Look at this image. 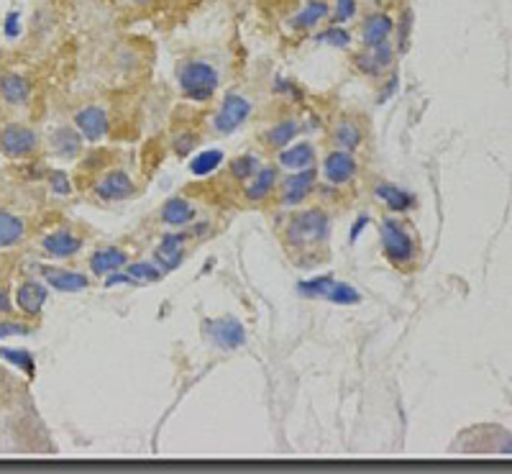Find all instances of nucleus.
I'll list each match as a JSON object with an SVG mask.
<instances>
[{
  "label": "nucleus",
  "instance_id": "nucleus-1",
  "mask_svg": "<svg viewBox=\"0 0 512 474\" xmlns=\"http://www.w3.org/2000/svg\"><path fill=\"white\" fill-rule=\"evenodd\" d=\"M180 88L182 93L190 100H198L205 103L216 95L218 88V70L208 62H200V59H192L180 67Z\"/></svg>",
  "mask_w": 512,
  "mask_h": 474
},
{
  "label": "nucleus",
  "instance_id": "nucleus-2",
  "mask_svg": "<svg viewBox=\"0 0 512 474\" xmlns=\"http://www.w3.org/2000/svg\"><path fill=\"white\" fill-rule=\"evenodd\" d=\"M331 234V218L323 211L313 208V211L297 213L290 223H287V241L297 249L303 246H313L318 241H326Z\"/></svg>",
  "mask_w": 512,
  "mask_h": 474
},
{
  "label": "nucleus",
  "instance_id": "nucleus-3",
  "mask_svg": "<svg viewBox=\"0 0 512 474\" xmlns=\"http://www.w3.org/2000/svg\"><path fill=\"white\" fill-rule=\"evenodd\" d=\"M382 249L392 264H408L415 257V244L400 221L384 218L382 221Z\"/></svg>",
  "mask_w": 512,
  "mask_h": 474
},
{
  "label": "nucleus",
  "instance_id": "nucleus-4",
  "mask_svg": "<svg viewBox=\"0 0 512 474\" xmlns=\"http://www.w3.org/2000/svg\"><path fill=\"white\" fill-rule=\"evenodd\" d=\"M39 147V134L24 123H8L0 129V154L11 159L31 157Z\"/></svg>",
  "mask_w": 512,
  "mask_h": 474
},
{
  "label": "nucleus",
  "instance_id": "nucleus-5",
  "mask_svg": "<svg viewBox=\"0 0 512 474\" xmlns=\"http://www.w3.org/2000/svg\"><path fill=\"white\" fill-rule=\"evenodd\" d=\"M205 336L221 349H239L246 344V328L241 326V321L226 316V318H213V321H205L203 326Z\"/></svg>",
  "mask_w": 512,
  "mask_h": 474
},
{
  "label": "nucleus",
  "instance_id": "nucleus-6",
  "mask_svg": "<svg viewBox=\"0 0 512 474\" xmlns=\"http://www.w3.org/2000/svg\"><path fill=\"white\" fill-rule=\"evenodd\" d=\"M251 116V103L239 93H226L221 103V111L216 113V131L221 134H231V131L241 129L246 118Z\"/></svg>",
  "mask_w": 512,
  "mask_h": 474
},
{
  "label": "nucleus",
  "instance_id": "nucleus-7",
  "mask_svg": "<svg viewBox=\"0 0 512 474\" xmlns=\"http://www.w3.org/2000/svg\"><path fill=\"white\" fill-rule=\"evenodd\" d=\"M315 180H318V170L313 167H305V170H295V175H290L285 180V190H282V203L285 205H297L303 203L315 188Z\"/></svg>",
  "mask_w": 512,
  "mask_h": 474
},
{
  "label": "nucleus",
  "instance_id": "nucleus-8",
  "mask_svg": "<svg viewBox=\"0 0 512 474\" xmlns=\"http://www.w3.org/2000/svg\"><path fill=\"white\" fill-rule=\"evenodd\" d=\"M323 175L331 185H346L356 175V159L351 157V152L338 149V152L328 154L326 162H323Z\"/></svg>",
  "mask_w": 512,
  "mask_h": 474
},
{
  "label": "nucleus",
  "instance_id": "nucleus-9",
  "mask_svg": "<svg viewBox=\"0 0 512 474\" xmlns=\"http://www.w3.org/2000/svg\"><path fill=\"white\" fill-rule=\"evenodd\" d=\"M75 123H77V129H80V134L88 141H100L105 134H108V126H111V123H108V113L98 106L82 108V111L75 116Z\"/></svg>",
  "mask_w": 512,
  "mask_h": 474
},
{
  "label": "nucleus",
  "instance_id": "nucleus-10",
  "mask_svg": "<svg viewBox=\"0 0 512 474\" xmlns=\"http://www.w3.org/2000/svg\"><path fill=\"white\" fill-rule=\"evenodd\" d=\"M0 98L13 108L26 106L31 100V82L16 72H3L0 75Z\"/></svg>",
  "mask_w": 512,
  "mask_h": 474
},
{
  "label": "nucleus",
  "instance_id": "nucleus-11",
  "mask_svg": "<svg viewBox=\"0 0 512 474\" xmlns=\"http://www.w3.org/2000/svg\"><path fill=\"white\" fill-rule=\"evenodd\" d=\"M98 195L103 200H128L136 195V185L123 170H113L100 180Z\"/></svg>",
  "mask_w": 512,
  "mask_h": 474
},
{
  "label": "nucleus",
  "instance_id": "nucleus-12",
  "mask_svg": "<svg viewBox=\"0 0 512 474\" xmlns=\"http://www.w3.org/2000/svg\"><path fill=\"white\" fill-rule=\"evenodd\" d=\"M47 298H49L47 287L36 280L24 282V285L16 290V303H18V308L26 313V316H39L41 308L47 305Z\"/></svg>",
  "mask_w": 512,
  "mask_h": 474
},
{
  "label": "nucleus",
  "instance_id": "nucleus-13",
  "mask_svg": "<svg viewBox=\"0 0 512 474\" xmlns=\"http://www.w3.org/2000/svg\"><path fill=\"white\" fill-rule=\"evenodd\" d=\"M395 59V52L387 41L377 44V47H369V52L359 54L356 57V67H359L364 75H379V70H387Z\"/></svg>",
  "mask_w": 512,
  "mask_h": 474
},
{
  "label": "nucleus",
  "instance_id": "nucleus-14",
  "mask_svg": "<svg viewBox=\"0 0 512 474\" xmlns=\"http://www.w3.org/2000/svg\"><path fill=\"white\" fill-rule=\"evenodd\" d=\"M182 254H185V234H167L159 241L154 257L162 264V270L169 272L175 270V267H180Z\"/></svg>",
  "mask_w": 512,
  "mask_h": 474
},
{
  "label": "nucleus",
  "instance_id": "nucleus-15",
  "mask_svg": "<svg viewBox=\"0 0 512 474\" xmlns=\"http://www.w3.org/2000/svg\"><path fill=\"white\" fill-rule=\"evenodd\" d=\"M26 236V221L13 211L0 208V249L21 244Z\"/></svg>",
  "mask_w": 512,
  "mask_h": 474
},
{
  "label": "nucleus",
  "instance_id": "nucleus-16",
  "mask_svg": "<svg viewBox=\"0 0 512 474\" xmlns=\"http://www.w3.org/2000/svg\"><path fill=\"white\" fill-rule=\"evenodd\" d=\"M80 239H77L72 231H52L49 236H44V252L49 257H59V259H67L72 254L80 252Z\"/></svg>",
  "mask_w": 512,
  "mask_h": 474
},
{
  "label": "nucleus",
  "instance_id": "nucleus-17",
  "mask_svg": "<svg viewBox=\"0 0 512 474\" xmlns=\"http://www.w3.org/2000/svg\"><path fill=\"white\" fill-rule=\"evenodd\" d=\"M44 277H47L49 287L59 290V293H80V290L88 287V277L80 275V272L52 270V267H47V270H44Z\"/></svg>",
  "mask_w": 512,
  "mask_h": 474
},
{
  "label": "nucleus",
  "instance_id": "nucleus-18",
  "mask_svg": "<svg viewBox=\"0 0 512 474\" xmlns=\"http://www.w3.org/2000/svg\"><path fill=\"white\" fill-rule=\"evenodd\" d=\"M392 29H395V26H392V18L387 16V13H372V16L364 21V34H361V39H364L367 47H377V44L390 39Z\"/></svg>",
  "mask_w": 512,
  "mask_h": 474
},
{
  "label": "nucleus",
  "instance_id": "nucleus-19",
  "mask_svg": "<svg viewBox=\"0 0 512 474\" xmlns=\"http://www.w3.org/2000/svg\"><path fill=\"white\" fill-rule=\"evenodd\" d=\"M374 195H377L379 200H384L392 213H405L410 211V208H415L413 193L397 188V185H387V182H384V185H377V188H374Z\"/></svg>",
  "mask_w": 512,
  "mask_h": 474
},
{
  "label": "nucleus",
  "instance_id": "nucleus-20",
  "mask_svg": "<svg viewBox=\"0 0 512 474\" xmlns=\"http://www.w3.org/2000/svg\"><path fill=\"white\" fill-rule=\"evenodd\" d=\"M128 262L126 252L116 249V246H108V249H100L90 259V267H93L95 275H111V272L121 270L123 264Z\"/></svg>",
  "mask_w": 512,
  "mask_h": 474
},
{
  "label": "nucleus",
  "instance_id": "nucleus-21",
  "mask_svg": "<svg viewBox=\"0 0 512 474\" xmlns=\"http://www.w3.org/2000/svg\"><path fill=\"white\" fill-rule=\"evenodd\" d=\"M195 218V208L185 198H169L162 205V221L169 226H187Z\"/></svg>",
  "mask_w": 512,
  "mask_h": 474
},
{
  "label": "nucleus",
  "instance_id": "nucleus-22",
  "mask_svg": "<svg viewBox=\"0 0 512 474\" xmlns=\"http://www.w3.org/2000/svg\"><path fill=\"white\" fill-rule=\"evenodd\" d=\"M52 147L59 157H64V159L77 157L82 149V134H77L72 126H62V129L52 136Z\"/></svg>",
  "mask_w": 512,
  "mask_h": 474
},
{
  "label": "nucleus",
  "instance_id": "nucleus-23",
  "mask_svg": "<svg viewBox=\"0 0 512 474\" xmlns=\"http://www.w3.org/2000/svg\"><path fill=\"white\" fill-rule=\"evenodd\" d=\"M328 11L331 8H328L326 0H310L308 6L292 18V26L295 29H313V26H318V21H323L328 16Z\"/></svg>",
  "mask_w": 512,
  "mask_h": 474
},
{
  "label": "nucleus",
  "instance_id": "nucleus-24",
  "mask_svg": "<svg viewBox=\"0 0 512 474\" xmlns=\"http://www.w3.org/2000/svg\"><path fill=\"white\" fill-rule=\"evenodd\" d=\"M315 159V152L310 144H295V147L290 149H282L280 154V162L285 164L287 170H305V167H310Z\"/></svg>",
  "mask_w": 512,
  "mask_h": 474
},
{
  "label": "nucleus",
  "instance_id": "nucleus-25",
  "mask_svg": "<svg viewBox=\"0 0 512 474\" xmlns=\"http://www.w3.org/2000/svg\"><path fill=\"white\" fill-rule=\"evenodd\" d=\"M223 164V152L221 149H205L198 157L190 162V172L195 177H208L210 172H216Z\"/></svg>",
  "mask_w": 512,
  "mask_h": 474
},
{
  "label": "nucleus",
  "instance_id": "nucleus-26",
  "mask_svg": "<svg viewBox=\"0 0 512 474\" xmlns=\"http://www.w3.org/2000/svg\"><path fill=\"white\" fill-rule=\"evenodd\" d=\"M274 182H277V170H274V167H264V170H259L254 175V182L246 188V195H249L251 200L267 198V195L272 193Z\"/></svg>",
  "mask_w": 512,
  "mask_h": 474
},
{
  "label": "nucleus",
  "instance_id": "nucleus-27",
  "mask_svg": "<svg viewBox=\"0 0 512 474\" xmlns=\"http://www.w3.org/2000/svg\"><path fill=\"white\" fill-rule=\"evenodd\" d=\"M333 141H336L338 149H344V152H354V149L361 144L359 126H354L351 121L338 123L336 129H333Z\"/></svg>",
  "mask_w": 512,
  "mask_h": 474
},
{
  "label": "nucleus",
  "instance_id": "nucleus-28",
  "mask_svg": "<svg viewBox=\"0 0 512 474\" xmlns=\"http://www.w3.org/2000/svg\"><path fill=\"white\" fill-rule=\"evenodd\" d=\"M297 131H300L297 121L277 123V126H272V129L267 131V144H269V147H274V149H285L287 144L295 139Z\"/></svg>",
  "mask_w": 512,
  "mask_h": 474
},
{
  "label": "nucleus",
  "instance_id": "nucleus-29",
  "mask_svg": "<svg viewBox=\"0 0 512 474\" xmlns=\"http://www.w3.org/2000/svg\"><path fill=\"white\" fill-rule=\"evenodd\" d=\"M331 303L336 305H356L361 300L359 290H354L351 285H346V282H333V287L328 290V298Z\"/></svg>",
  "mask_w": 512,
  "mask_h": 474
},
{
  "label": "nucleus",
  "instance_id": "nucleus-30",
  "mask_svg": "<svg viewBox=\"0 0 512 474\" xmlns=\"http://www.w3.org/2000/svg\"><path fill=\"white\" fill-rule=\"evenodd\" d=\"M231 172L233 177H239V180H249V177H254L256 172H259V159H256L254 154H241V157L233 159Z\"/></svg>",
  "mask_w": 512,
  "mask_h": 474
},
{
  "label": "nucleus",
  "instance_id": "nucleus-31",
  "mask_svg": "<svg viewBox=\"0 0 512 474\" xmlns=\"http://www.w3.org/2000/svg\"><path fill=\"white\" fill-rule=\"evenodd\" d=\"M315 41H318V44H328V47H336V49H349L351 34L344 29H338V26H333V29H328V31H323V34L315 36Z\"/></svg>",
  "mask_w": 512,
  "mask_h": 474
},
{
  "label": "nucleus",
  "instance_id": "nucleus-32",
  "mask_svg": "<svg viewBox=\"0 0 512 474\" xmlns=\"http://www.w3.org/2000/svg\"><path fill=\"white\" fill-rule=\"evenodd\" d=\"M128 277L131 280H141V282H152V280H159L162 277V270L159 267H154V264L149 262H136L128 267Z\"/></svg>",
  "mask_w": 512,
  "mask_h": 474
},
{
  "label": "nucleus",
  "instance_id": "nucleus-33",
  "mask_svg": "<svg viewBox=\"0 0 512 474\" xmlns=\"http://www.w3.org/2000/svg\"><path fill=\"white\" fill-rule=\"evenodd\" d=\"M410 34H413V11L405 8V13H402V24H400V54L408 49Z\"/></svg>",
  "mask_w": 512,
  "mask_h": 474
},
{
  "label": "nucleus",
  "instance_id": "nucleus-34",
  "mask_svg": "<svg viewBox=\"0 0 512 474\" xmlns=\"http://www.w3.org/2000/svg\"><path fill=\"white\" fill-rule=\"evenodd\" d=\"M356 13V0H336V21L338 24H344V21H349V18H354Z\"/></svg>",
  "mask_w": 512,
  "mask_h": 474
},
{
  "label": "nucleus",
  "instance_id": "nucleus-35",
  "mask_svg": "<svg viewBox=\"0 0 512 474\" xmlns=\"http://www.w3.org/2000/svg\"><path fill=\"white\" fill-rule=\"evenodd\" d=\"M52 190L57 195H70L72 193V185H70V180H67V175H64V172H52Z\"/></svg>",
  "mask_w": 512,
  "mask_h": 474
},
{
  "label": "nucleus",
  "instance_id": "nucleus-36",
  "mask_svg": "<svg viewBox=\"0 0 512 474\" xmlns=\"http://www.w3.org/2000/svg\"><path fill=\"white\" fill-rule=\"evenodd\" d=\"M6 357L13 359V362H16V364H24L26 372H31V375H34V362H31L29 354H24V352H6Z\"/></svg>",
  "mask_w": 512,
  "mask_h": 474
},
{
  "label": "nucleus",
  "instance_id": "nucleus-37",
  "mask_svg": "<svg viewBox=\"0 0 512 474\" xmlns=\"http://www.w3.org/2000/svg\"><path fill=\"white\" fill-rule=\"evenodd\" d=\"M0 313H3V316H11V313H13L11 293H8L6 287H0Z\"/></svg>",
  "mask_w": 512,
  "mask_h": 474
},
{
  "label": "nucleus",
  "instance_id": "nucleus-38",
  "mask_svg": "<svg viewBox=\"0 0 512 474\" xmlns=\"http://www.w3.org/2000/svg\"><path fill=\"white\" fill-rule=\"evenodd\" d=\"M367 223H369V216H361L359 221H356L354 226H351V241H356V239H359V234H361V231L367 229Z\"/></svg>",
  "mask_w": 512,
  "mask_h": 474
},
{
  "label": "nucleus",
  "instance_id": "nucleus-39",
  "mask_svg": "<svg viewBox=\"0 0 512 474\" xmlns=\"http://www.w3.org/2000/svg\"><path fill=\"white\" fill-rule=\"evenodd\" d=\"M111 275H113V272H111ZM131 282H134V280H131V277H128V275H113V277H108V280H105V285H108V287H113V285H131Z\"/></svg>",
  "mask_w": 512,
  "mask_h": 474
},
{
  "label": "nucleus",
  "instance_id": "nucleus-40",
  "mask_svg": "<svg viewBox=\"0 0 512 474\" xmlns=\"http://www.w3.org/2000/svg\"><path fill=\"white\" fill-rule=\"evenodd\" d=\"M397 85H400V80H397V77H392L390 85L384 88V95H382V98H379V103H384V100H387V98H392V95H395V90H397Z\"/></svg>",
  "mask_w": 512,
  "mask_h": 474
},
{
  "label": "nucleus",
  "instance_id": "nucleus-41",
  "mask_svg": "<svg viewBox=\"0 0 512 474\" xmlns=\"http://www.w3.org/2000/svg\"><path fill=\"white\" fill-rule=\"evenodd\" d=\"M136 3H149V0H136Z\"/></svg>",
  "mask_w": 512,
  "mask_h": 474
}]
</instances>
